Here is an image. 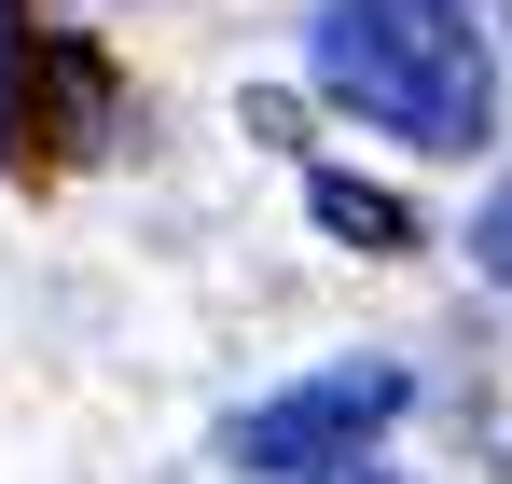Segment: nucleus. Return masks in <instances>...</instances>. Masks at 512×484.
<instances>
[{
    "instance_id": "39448f33",
    "label": "nucleus",
    "mask_w": 512,
    "mask_h": 484,
    "mask_svg": "<svg viewBox=\"0 0 512 484\" xmlns=\"http://www.w3.org/2000/svg\"><path fill=\"white\" fill-rule=\"evenodd\" d=\"M471 14H485V28H499V42H512V0H471Z\"/></svg>"
},
{
    "instance_id": "f03ea898",
    "label": "nucleus",
    "mask_w": 512,
    "mask_h": 484,
    "mask_svg": "<svg viewBox=\"0 0 512 484\" xmlns=\"http://www.w3.org/2000/svg\"><path fill=\"white\" fill-rule=\"evenodd\" d=\"M402 415V360H346V374H305L277 402L236 415V471L250 484H305V471H346L374 429Z\"/></svg>"
},
{
    "instance_id": "423d86ee",
    "label": "nucleus",
    "mask_w": 512,
    "mask_h": 484,
    "mask_svg": "<svg viewBox=\"0 0 512 484\" xmlns=\"http://www.w3.org/2000/svg\"><path fill=\"white\" fill-rule=\"evenodd\" d=\"M333 484H388V471H333Z\"/></svg>"
},
{
    "instance_id": "f257e3e1",
    "label": "nucleus",
    "mask_w": 512,
    "mask_h": 484,
    "mask_svg": "<svg viewBox=\"0 0 512 484\" xmlns=\"http://www.w3.org/2000/svg\"><path fill=\"white\" fill-rule=\"evenodd\" d=\"M319 83L416 153H471L499 125V70H485L471 0H319Z\"/></svg>"
},
{
    "instance_id": "20e7f679",
    "label": "nucleus",
    "mask_w": 512,
    "mask_h": 484,
    "mask_svg": "<svg viewBox=\"0 0 512 484\" xmlns=\"http://www.w3.org/2000/svg\"><path fill=\"white\" fill-rule=\"evenodd\" d=\"M471 263H485V277H512V180L485 194V222H471Z\"/></svg>"
},
{
    "instance_id": "7ed1b4c3",
    "label": "nucleus",
    "mask_w": 512,
    "mask_h": 484,
    "mask_svg": "<svg viewBox=\"0 0 512 484\" xmlns=\"http://www.w3.org/2000/svg\"><path fill=\"white\" fill-rule=\"evenodd\" d=\"M319 222H333L346 249H402L416 222H402V194H360V180H319Z\"/></svg>"
}]
</instances>
